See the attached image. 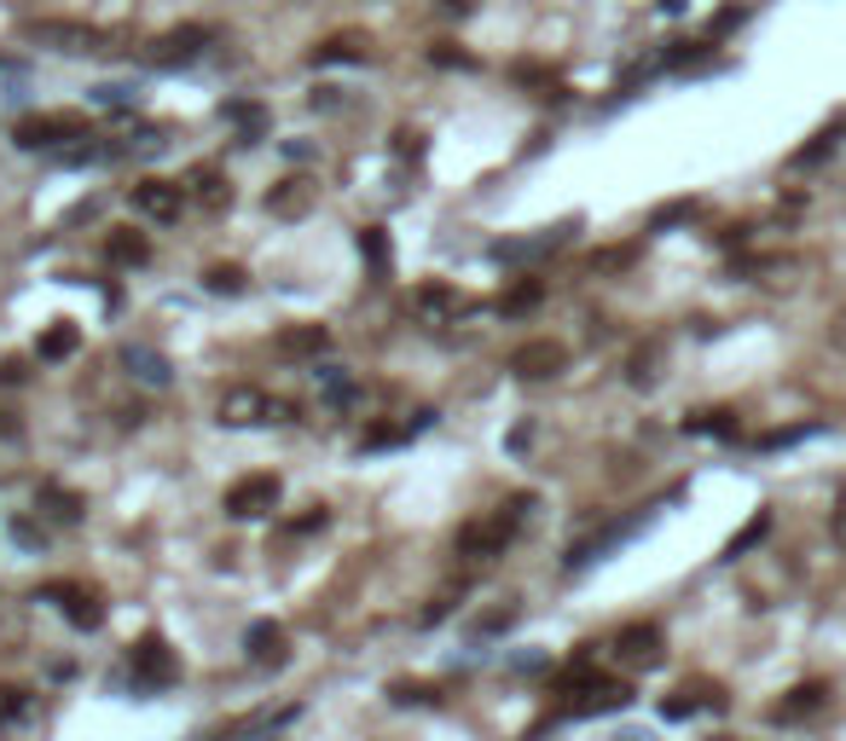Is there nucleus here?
Returning a JSON list of instances; mask_svg holds the SVG:
<instances>
[{"label":"nucleus","instance_id":"nucleus-12","mask_svg":"<svg viewBox=\"0 0 846 741\" xmlns=\"http://www.w3.org/2000/svg\"><path fill=\"white\" fill-rule=\"evenodd\" d=\"M430 423H435V411H418V418H400V423H371L366 435H359V458H366V452H395V446H407V441H418Z\"/></svg>","mask_w":846,"mask_h":741},{"label":"nucleus","instance_id":"nucleus-39","mask_svg":"<svg viewBox=\"0 0 846 741\" xmlns=\"http://www.w3.org/2000/svg\"><path fill=\"white\" fill-rule=\"evenodd\" d=\"M655 360H661V347H638L632 354V383H655Z\"/></svg>","mask_w":846,"mask_h":741},{"label":"nucleus","instance_id":"nucleus-20","mask_svg":"<svg viewBox=\"0 0 846 741\" xmlns=\"http://www.w3.org/2000/svg\"><path fill=\"white\" fill-rule=\"evenodd\" d=\"M569 243V226L557 232H539V238H511V243H493V261H539V255H557Z\"/></svg>","mask_w":846,"mask_h":741},{"label":"nucleus","instance_id":"nucleus-18","mask_svg":"<svg viewBox=\"0 0 846 741\" xmlns=\"http://www.w3.org/2000/svg\"><path fill=\"white\" fill-rule=\"evenodd\" d=\"M123 371H128L134 383H146V388H169V377H174L169 360L157 354V347H146V342H128L123 347Z\"/></svg>","mask_w":846,"mask_h":741},{"label":"nucleus","instance_id":"nucleus-34","mask_svg":"<svg viewBox=\"0 0 846 741\" xmlns=\"http://www.w3.org/2000/svg\"><path fill=\"white\" fill-rule=\"evenodd\" d=\"M389 702H395V707H435L441 695H435L430 684H412V677H400V684H389Z\"/></svg>","mask_w":846,"mask_h":741},{"label":"nucleus","instance_id":"nucleus-35","mask_svg":"<svg viewBox=\"0 0 846 741\" xmlns=\"http://www.w3.org/2000/svg\"><path fill=\"white\" fill-rule=\"evenodd\" d=\"M430 65H441V70H476V58H470V53H458L453 41H435Z\"/></svg>","mask_w":846,"mask_h":741},{"label":"nucleus","instance_id":"nucleus-7","mask_svg":"<svg viewBox=\"0 0 846 741\" xmlns=\"http://www.w3.org/2000/svg\"><path fill=\"white\" fill-rule=\"evenodd\" d=\"M24 41L53 47V53H99V47H105V35H99L93 24H70V18H30Z\"/></svg>","mask_w":846,"mask_h":741},{"label":"nucleus","instance_id":"nucleus-43","mask_svg":"<svg viewBox=\"0 0 846 741\" xmlns=\"http://www.w3.org/2000/svg\"><path fill=\"white\" fill-rule=\"evenodd\" d=\"M505 626H516V608H493L488 620H481V631H505Z\"/></svg>","mask_w":846,"mask_h":741},{"label":"nucleus","instance_id":"nucleus-11","mask_svg":"<svg viewBox=\"0 0 846 741\" xmlns=\"http://www.w3.org/2000/svg\"><path fill=\"white\" fill-rule=\"evenodd\" d=\"M412 314L423 324H453L458 314H465V296H458L453 284H441V278H423L412 290Z\"/></svg>","mask_w":846,"mask_h":741},{"label":"nucleus","instance_id":"nucleus-31","mask_svg":"<svg viewBox=\"0 0 846 741\" xmlns=\"http://www.w3.org/2000/svg\"><path fill=\"white\" fill-rule=\"evenodd\" d=\"M765 533H771V510H754L748 522H742V533H731V545H724V562H736V556H748Z\"/></svg>","mask_w":846,"mask_h":741},{"label":"nucleus","instance_id":"nucleus-41","mask_svg":"<svg viewBox=\"0 0 846 741\" xmlns=\"http://www.w3.org/2000/svg\"><path fill=\"white\" fill-rule=\"evenodd\" d=\"M325 522H331V510L325 504H308V516H296L290 533H313V527H325Z\"/></svg>","mask_w":846,"mask_h":741},{"label":"nucleus","instance_id":"nucleus-17","mask_svg":"<svg viewBox=\"0 0 846 741\" xmlns=\"http://www.w3.org/2000/svg\"><path fill=\"white\" fill-rule=\"evenodd\" d=\"M615 654L627 666H655L661 661V626H620V637H615Z\"/></svg>","mask_w":846,"mask_h":741},{"label":"nucleus","instance_id":"nucleus-13","mask_svg":"<svg viewBox=\"0 0 846 741\" xmlns=\"http://www.w3.org/2000/svg\"><path fill=\"white\" fill-rule=\"evenodd\" d=\"M319 203V185L308 180V174H290V180H278L273 192H267V215H278V220H301Z\"/></svg>","mask_w":846,"mask_h":741},{"label":"nucleus","instance_id":"nucleus-40","mask_svg":"<svg viewBox=\"0 0 846 741\" xmlns=\"http://www.w3.org/2000/svg\"><path fill=\"white\" fill-rule=\"evenodd\" d=\"M12 539H18V545H30V550H42V545H47V527H35V522H12Z\"/></svg>","mask_w":846,"mask_h":741},{"label":"nucleus","instance_id":"nucleus-1","mask_svg":"<svg viewBox=\"0 0 846 741\" xmlns=\"http://www.w3.org/2000/svg\"><path fill=\"white\" fill-rule=\"evenodd\" d=\"M82 139H93L82 111H42V116H24L12 128L18 151H58V146H82Z\"/></svg>","mask_w":846,"mask_h":741},{"label":"nucleus","instance_id":"nucleus-9","mask_svg":"<svg viewBox=\"0 0 846 741\" xmlns=\"http://www.w3.org/2000/svg\"><path fill=\"white\" fill-rule=\"evenodd\" d=\"M562 371H569V347L557 337H534L511 354V377L522 383H546V377H562Z\"/></svg>","mask_w":846,"mask_h":741},{"label":"nucleus","instance_id":"nucleus-6","mask_svg":"<svg viewBox=\"0 0 846 741\" xmlns=\"http://www.w3.org/2000/svg\"><path fill=\"white\" fill-rule=\"evenodd\" d=\"M204 47H215V30L209 24H180L169 35H157L146 47V65L151 70H174V65H192V58H204Z\"/></svg>","mask_w":846,"mask_h":741},{"label":"nucleus","instance_id":"nucleus-36","mask_svg":"<svg viewBox=\"0 0 846 741\" xmlns=\"http://www.w3.org/2000/svg\"><path fill=\"white\" fill-rule=\"evenodd\" d=\"M30 713V689H18V684H0V718H7V725H12V718H24Z\"/></svg>","mask_w":846,"mask_h":741},{"label":"nucleus","instance_id":"nucleus-2","mask_svg":"<svg viewBox=\"0 0 846 741\" xmlns=\"http://www.w3.org/2000/svg\"><path fill=\"white\" fill-rule=\"evenodd\" d=\"M528 522V516H516V510H493V516H476L458 527V539L453 550L465 556V562H488V556H505V545L516 539V527Z\"/></svg>","mask_w":846,"mask_h":741},{"label":"nucleus","instance_id":"nucleus-8","mask_svg":"<svg viewBox=\"0 0 846 741\" xmlns=\"http://www.w3.org/2000/svg\"><path fill=\"white\" fill-rule=\"evenodd\" d=\"M128 203H134V215H146V220H157V226H169V220H180V209H186V185L180 180H157V174H146V180H134L128 185Z\"/></svg>","mask_w":846,"mask_h":741},{"label":"nucleus","instance_id":"nucleus-3","mask_svg":"<svg viewBox=\"0 0 846 741\" xmlns=\"http://www.w3.org/2000/svg\"><path fill=\"white\" fill-rule=\"evenodd\" d=\"M215 418L227 423V429H267V423H285L290 418V406L278 400V395H267V388H227L220 395V406H215Z\"/></svg>","mask_w":846,"mask_h":741},{"label":"nucleus","instance_id":"nucleus-16","mask_svg":"<svg viewBox=\"0 0 846 741\" xmlns=\"http://www.w3.org/2000/svg\"><path fill=\"white\" fill-rule=\"evenodd\" d=\"M278 354H285V360H313V365H319V354H331V331H325V324H313V319L285 324V331H278Z\"/></svg>","mask_w":846,"mask_h":741},{"label":"nucleus","instance_id":"nucleus-44","mask_svg":"<svg viewBox=\"0 0 846 741\" xmlns=\"http://www.w3.org/2000/svg\"><path fill=\"white\" fill-rule=\"evenodd\" d=\"M342 105V88H313V111H336Z\"/></svg>","mask_w":846,"mask_h":741},{"label":"nucleus","instance_id":"nucleus-27","mask_svg":"<svg viewBox=\"0 0 846 741\" xmlns=\"http://www.w3.org/2000/svg\"><path fill=\"white\" fill-rule=\"evenodd\" d=\"M220 116H227L232 128L244 134V146H255V139L267 134V111H261L255 99H232V105H220Z\"/></svg>","mask_w":846,"mask_h":741},{"label":"nucleus","instance_id":"nucleus-22","mask_svg":"<svg viewBox=\"0 0 846 741\" xmlns=\"http://www.w3.org/2000/svg\"><path fill=\"white\" fill-rule=\"evenodd\" d=\"M105 255H111V266H146L151 261V238L134 232V226H111V232H105Z\"/></svg>","mask_w":846,"mask_h":741},{"label":"nucleus","instance_id":"nucleus-24","mask_svg":"<svg viewBox=\"0 0 846 741\" xmlns=\"http://www.w3.org/2000/svg\"><path fill=\"white\" fill-rule=\"evenodd\" d=\"M35 510H42L47 522H58V527H76V522H82V499H76V492H65L58 481H42V487H35Z\"/></svg>","mask_w":846,"mask_h":741},{"label":"nucleus","instance_id":"nucleus-25","mask_svg":"<svg viewBox=\"0 0 846 741\" xmlns=\"http://www.w3.org/2000/svg\"><path fill=\"white\" fill-rule=\"evenodd\" d=\"M290 718H296V707H261V713H250V718H238V725H227V730H220L215 741H244V736H273V730H285L290 725Z\"/></svg>","mask_w":846,"mask_h":741},{"label":"nucleus","instance_id":"nucleus-14","mask_svg":"<svg viewBox=\"0 0 846 741\" xmlns=\"http://www.w3.org/2000/svg\"><path fill=\"white\" fill-rule=\"evenodd\" d=\"M823 707H830V684H823V677H805V684H794V689L771 707V718H777V725H800V718H812V713H823Z\"/></svg>","mask_w":846,"mask_h":741},{"label":"nucleus","instance_id":"nucleus-4","mask_svg":"<svg viewBox=\"0 0 846 741\" xmlns=\"http://www.w3.org/2000/svg\"><path fill=\"white\" fill-rule=\"evenodd\" d=\"M278 499H285V481L261 469V476L232 481L227 499H220V510H227L232 522H261V516H273V510H278Z\"/></svg>","mask_w":846,"mask_h":741},{"label":"nucleus","instance_id":"nucleus-29","mask_svg":"<svg viewBox=\"0 0 846 741\" xmlns=\"http://www.w3.org/2000/svg\"><path fill=\"white\" fill-rule=\"evenodd\" d=\"M684 435H713V441H736V411H690L684 418Z\"/></svg>","mask_w":846,"mask_h":741},{"label":"nucleus","instance_id":"nucleus-46","mask_svg":"<svg viewBox=\"0 0 846 741\" xmlns=\"http://www.w3.org/2000/svg\"><path fill=\"white\" fill-rule=\"evenodd\" d=\"M615 741H650V736H615Z\"/></svg>","mask_w":846,"mask_h":741},{"label":"nucleus","instance_id":"nucleus-37","mask_svg":"<svg viewBox=\"0 0 846 741\" xmlns=\"http://www.w3.org/2000/svg\"><path fill=\"white\" fill-rule=\"evenodd\" d=\"M696 215V197H678V203H667V209H655V232H667V226H678V220H690Z\"/></svg>","mask_w":846,"mask_h":741},{"label":"nucleus","instance_id":"nucleus-42","mask_svg":"<svg viewBox=\"0 0 846 741\" xmlns=\"http://www.w3.org/2000/svg\"><path fill=\"white\" fill-rule=\"evenodd\" d=\"M830 533H835V545L846 550V492L835 499V516H830Z\"/></svg>","mask_w":846,"mask_h":741},{"label":"nucleus","instance_id":"nucleus-21","mask_svg":"<svg viewBox=\"0 0 846 741\" xmlns=\"http://www.w3.org/2000/svg\"><path fill=\"white\" fill-rule=\"evenodd\" d=\"M244 654L255 666H278V661H285V626H278V620H255L244 631Z\"/></svg>","mask_w":846,"mask_h":741},{"label":"nucleus","instance_id":"nucleus-5","mask_svg":"<svg viewBox=\"0 0 846 741\" xmlns=\"http://www.w3.org/2000/svg\"><path fill=\"white\" fill-rule=\"evenodd\" d=\"M128 672H134L139 689H169L174 677H180V654L151 631V637H139V643L128 649Z\"/></svg>","mask_w":846,"mask_h":741},{"label":"nucleus","instance_id":"nucleus-30","mask_svg":"<svg viewBox=\"0 0 846 741\" xmlns=\"http://www.w3.org/2000/svg\"><path fill=\"white\" fill-rule=\"evenodd\" d=\"M76 347H82V331H76L70 319H58V324H47V331H42V342H35V354H42V360H70Z\"/></svg>","mask_w":846,"mask_h":741},{"label":"nucleus","instance_id":"nucleus-15","mask_svg":"<svg viewBox=\"0 0 846 741\" xmlns=\"http://www.w3.org/2000/svg\"><path fill=\"white\" fill-rule=\"evenodd\" d=\"M180 185H186V197L204 203V209H227V203H232V180H227L220 162H197V169L180 180Z\"/></svg>","mask_w":846,"mask_h":741},{"label":"nucleus","instance_id":"nucleus-32","mask_svg":"<svg viewBox=\"0 0 846 741\" xmlns=\"http://www.w3.org/2000/svg\"><path fill=\"white\" fill-rule=\"evenodd\" d=\"M244 284H250L244 266H232V261H215L209 273H204V290L209 296H244Z\"/></svg>","mask_w":846,"mask_h":741},{"label":"nucleus","instance_id":"nucleus-26","mask_svg":"<svg viewBox=\"0 0 846 741\" xmlns=\"http://www.w3.org/2000/svg\"><path fill=\"white\" fill-rule=\"evenodd\" d=\"M313 388L325 395L331 406H354L359 400V383L348 377V371H336V365H313Z\"/></svg>","mask_w":846,"mask_h":741},{"label":"nucleus","instance_id":"nucleus-28","mask_svg":"<svg viewBox=\"0 0 846 741\" xmlns=\"http://www.w3.org/2000/svg\"><path fill=\"white\" fill-rule=\"evenodd\" d=\"M632 533V522H615V527H603V533H592V539H580L574 550H569V568H586V562H597L603 550H615L620 539Z\"/></svg>","mask_w":846,"mask_h":741},{"label":"nucleus","instance_id":"nucleus-19","mask_svg":"<svg viewBox=\"0 0 846 741\" xmlns=\"http://www.w3.org/2000/svg\"><path fill=\"white\" fill-rule=\"evenodd\" d=\"M366 58H371V35H359V30H342L313 47V65H366Z\"/></svg>","mask_w":846,"mask_h":741},{"label":"nucleus","instance_id":"nucleus-33","mask_svg":"<svg viewBox=\"0 0 846 741\" xmlns=\"http://www.w3.org/2000/svg\"><path fill=\"white\" fill-rule=\"evenodd\" d=\"M539 301H546V278H522V284H511V290L499 296V307H505V314H534Z\"/></svg>","mask_w":846,"mask_h":741},{"label":"nucleus","instance_id":"nucleus-45","mask_svg":"<svg viewBox=\"0 0 846 741\" xmlns=\"http://www.w3.org/2000/svg\"><path fill=\"white\" fill-rule=\"evenodd\" d=\"M835 342H841V347H846V314H841V319H835Z\"/></svg>","mask_w":846,"mask_h":741},{"label":"nucleus","instance_id":"nucleus-38","mask_svg":"<svg viewBox=\"0 0 846 741\" xmlns=\"http://www.w3.org/2000/svg\"><path fill=\"white\" fill-rule=\"evenodd\" d=\"M632 261H638V243H620V250L592 255V273H615V266H632Z\"/></svg>","mask_w":846,"mask_h":741},{"label":"nucleus","instance_id":"nucleus-10","mask_svg":"<svg viewBox=\"0 0 846 741\" xmlns=\"http://www.w3.org/2000/svg\"><path fill=\"white\" fill-rule=\"evenodd\" d=\"M42 603H58V608H65V620H70L76 631H93L99 620H105V603H99L88 585H76V580H53V585H42Z\"/></svg>","mask_w":846,"mask_h":741},{"label":"nucleus","instance_id":"nucleus-23","mask_svg":"<svg viewBox=\"0 0 846 741\" xmlns=\"http://www.w3.org/2000/svg\"><path fill=\"white\" fill-rule=\"evenodd\" d=\"M359 261H366L371 284H389V273H395V250H389V232H382V226H359Z\"/></svg>","mask_w":846,"mask_h":741}]
</instances>
